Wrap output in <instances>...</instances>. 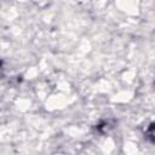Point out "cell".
<instances>
[{"label":"cell","mask_w":155,"mask_h":155,"mask_svg":"<svg viewBox=\"0 0 155 155\" xmlns=\"http://www.w3.org/2000/svg\"><path fill=\"white\" fill-rule=\"evenodd\" d=\"M2 74V64H1V62H0V75Z\"/></svg>","instance_id":"6da1fadb"}]
</instances>
